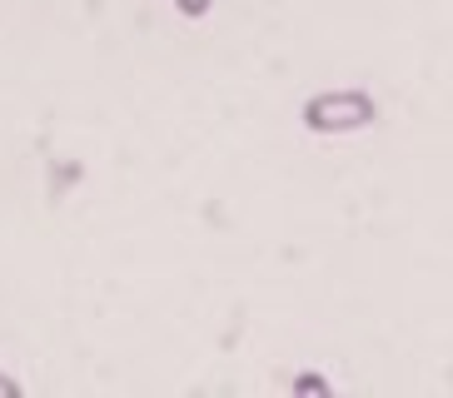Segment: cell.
I'll return each mask as SVG.
<instances>
[{
    "label": "cell",
    "mask_w": 453,
    "mask_h": 398,
    "mask_svg": "<svg viewBox=\"0 0 453 398\" xmlns=\"http://www.w3.org/2000/svg\"><path fill=\"white\" fill-rule=\"evenodd\" d=\"M309 134H354L379 119V100L369 90H319L299 110Z\"/></svg>",
    "instance_id": "6da1fadb"
},
{
    "label": "cell",
    "mask_w": 453,
    "mask_h": 398,
    "mask_svg": "<svg viewBox=\"0 0 453 398\" xmlns=\"http://www.w3.org/2000/svg\"><path fill=\"white\" fill-rule=\"evenodd\" d=\"M210 5H214V0H174V11H180V15H189V20H200V15H210Z\"/></svg>",
    "instance_id": "7a4b0ae2"
},
{
    "label": "cell",
    "mask_w": 453,
    "mask_h": 398,
    "mask_svg": "<svg viewBox=\"0 0 453 398\" xmlns=\"http://www.w3.org/2000/svg\"><path fill=\"white\" fill-rule=\"evenodd\" d=\"M294 394H329V384L314 379V373H304V379H294Z\"/></svg>",
    "instance_id": "3957f363"
},
{
    "label": "cell",
    "mask_w": 453,
    "mask_h": 398,
    "mask_svg": "<svg viewBox=\"0 0 453 398\" xmlns=\"http://www.w3.org/2000/svg\"><path fill=\"white\" fill-rule=\"evenodd\" d=\"M0 398H20V384H15L11 373H0Z\"/></svg>",
    "instance_id": "277c9868"
}]
</instances>
